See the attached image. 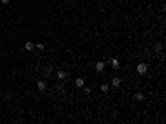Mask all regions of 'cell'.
<instances>
[{
    "instance_id": "cell-1",
    "label": "cell",
    "mask_w": 166,
    "mask_h": 124,
    "mask_svg": "<svg viewBox=\"0 0 166 124\" xmlns=\"http://www.w3.org/2000/svg\"><path fill=\"white\" fill-rule=\"evenodd\" d=\"M146 70H148V66L144 65V63H139V65L136 66V71H138L139 75H144V73H146Z\"/></svg>"
},
{
    "instance_id": "cell-2",
    "label": "cell",
    "mask_w": 166,
    "mask_h": 124,
    "mask_svg": "<svg viewBox=\"0 0 166 124\" xmlns=\"http://www.w3.org/2000/svg\"><path fill=\"white\" fill-rule=\"evenodd\" d=\"M37 89L38 91H45L47 89V83L45 81H37Z\"/></svg>"
},
{
    "instance_id": "cell-3",
    "label": "cell",
    "mask_w": 166,
    "mask_h": 124,
    "mask_svg": "<svg viewBox=\"0 0 166 124\" xmlns=\"http://www.w3.org/2000/svg\"><path fill=\"white\" fill-rule=\"evenodd\" d=\"M95 68H96V71H103L105 70V63H103V61H98V63L95 65Z\"/></svg>"
},
{
    "instance_id": "cell-4",
    "label": "cell",
    "mask_w": 166,
    "mask_h": 124,
    "mask_svg": "<svg viewBox=\"0 0 166 124\" xmlns=\"http://www.w3.org/2000/svg\"><path fill=\"white\" fill-rule=\"evenodd\" d=\"M33 48H35V43H32V41H27V43H25V50H27V51H32Z\"/></svg>"
},
{
    "instance_id": "cell-5",
    "label": "cell",
    "mask_w": 166,
    "mask_h": 124,
    "mask_svg": "<svg viewBox=\"0 0 166 124\" xmlns=\"http://www.w3.org/2000/svg\"><path fill=\"white\" fill-rule=\"evenodd\" d=\"M111 66H113L115 70H118V68H120V61H118V58H113V60H111Z\"/></svg>"
},
{
    "instance_id": "cell-6",
    "label": "cell",
    "mask_w": 166,
    "mask_h": 124,
    "mask_svg": "<svg viewBox=\"0 0 166 124\" xmlns=\"http://www.w3.org/2000/svg\"><path fill=\"white\" fill-rule=\"evenodd\" d=\"M120 83H121V80H120V78H113V80H111V84H113L115 88L120 86Z\"/></svg>"
},
{
    "instance_id": "cell-7",
    "label": "cell",
    "mask_w": 166,
    "mask_h": 124,
    "mask_svg": "<svg viewBox=\"0 0 166 124\" xmlns=\"http://www.w3.org/2000/svg\"><path fill=\"white\" fill-rule=\"evenodd\" d=\"M135 99H136V101H143V99H144L143 93H136V94H135Z\"/></svg>"
},
{
    "instance_id": "cell-8",
    "label": "cell",
    "mask_w": 166,
    "mask_h": 124,
    "mask_svg": "<svg viewBox=\"0 0 166 124\" xmlns=\"http://www.w3.org/2000/svg\"><path fill=\"white\" fill-rule=\"evenodd\" d=\"M56 76H58V80H65V78H66V73H65V71H58V73H56Z\"/></svg>"
},
{
    "instance_id": "cell-9",
    "label": "cell",
    "mask_w": 166,
    "mask_h": 124,
    "mask_svg": "<svg viewBox=\"0 0 166 124\" xmlns=\"http://www.w3.org/2000/svg\"><path fill=\"white\" fill-rule=\"evenodd\" d=\"M75 84H77L78 88H82V86H83V80H82V78H77V81H75Z\"/></svg>"
},
{
    "instance_id": "cell-10",
    "label": "cell",
    "mask_w": 166,
    "mask_h": 124,
    "mask_svg": "<svg viewBox=\"0 0 166 124\" xmlns=\"http://www.w3.org/2000/svg\"><path fill=\"white\" fill-rule=\"evenodd\" d=\"M153 48H155V51H161V50H163V45H161V43H156Z\"/></svg>"
},
{
    "instance_id": "cell-11",
    "label": "cell",
    "mask_w": 166,
    "mask_h": 124,
    "mask_svg": "<svg viewBox=\"0 0 166 124\" xmlns=\"http://www.w3.org/2000/svg\"><path fill=\"white\" fill-rule=\"evenodd\" d=\"M108 89H110L108 84H101V91H103V93H108Z\"/></svg>"
},
{
    "instance_id": "cell-12",
    "label": "cell",
    "mask_w": 166,
    "mask_h": 124,
    "mask_svg": "<svg viewBox=\"0 0 166 124\" xmlns=\"http://www.w3.org/2000/svg\"><path fill=\"white\" fill-rule=\"evenodd\" d=\"M37 48H38V50H45V45H42V43H37Z\"/></svg>"
},
{
    "instance_id": "cell-13",
    "label": "cell",
    "mask_w": 166,
    "mask_h": 124,
    "mask_svg": "<svg viewBox=\"0 0 166 124\" xmlns=\"http://www.w3.org/2000/svg\"><path fill=\"white\" fill-rule=\"evenodd\" d=\"M0 2H2L3 5H8V2H10V0H0Z\"/></svg>"
}]
</instances>
